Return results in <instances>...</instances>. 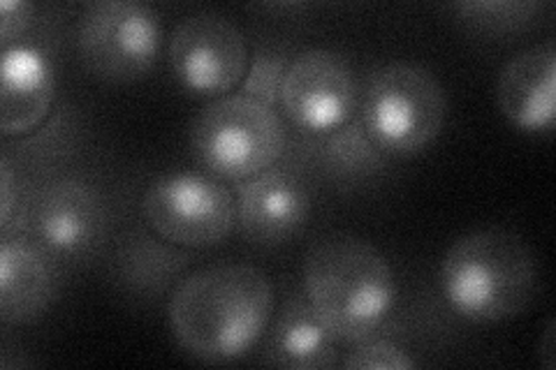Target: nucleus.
<instances>
[{"instance_id": "1", "label": "nucleus", "mask_w": 556, "mask_h": 370, "mask_svg": "<svg viewBox=\"0 0 556 370\" xmlns=\"http://www.w3.org/2000/svg\"><path fill=\"white\" fill-rule=\"evenodd\" d=\"M274 315L269 278L251 264H214L181 278L167 320L179 347L198 361L230 363L265 336Z\"/></svg>"}, {"instance_id": "2", "label": "nucleus", "mask_w": 556, "mask_h": 370, "mask_svg": "<svg viewBox=\"0 0 556 370\" xmlns=\"http://www.w3.org/2000/svg\"><path fill=\"white\" fill-rule=\"evenodd\" d=\"M304 298L339 343L355 345L386 322L396 302V278L374 243L332 234L304 259Z\"/></svg>"}, {"instance_id": "3", "label": "nucleus", "mask_w": 556, "mask_h": 370, "mask_svg": "<svg viewBox=\"0 0 556 370\" xmlns=\"http://www.w3.org/2000/svg\"><path fill=\"white\" fill-rule=\"evenodd\" d=\"M441 294L466 322L498 324L521 315L538 290L529 243L508 229H478L450 245L439 271Z\"/></svg>"}, {"instance_id": "4", "label": "nucleus", "mask_w": 556, "mask_h": 370, "mask_svg": "<svg viewBox=\"0 0 556 370\" xmlns=\"http://www.w3.org/2000/svg\"><path fill=\"white\" fill-rule=\"evenodd\" d=\"M286 142V126L276 110L243 93L204 104L190 126L193 157L220 181L239 183L271 169Z\"/></svg>"}, {"instance_id": "5", "label": "nucleus", "mask_w": 556, "mask_h": 370, "mask_svg": "<svg viewBox=\"0 0 556 370\" xmlns=\"http://www.w3.org/2000/svg\"><path fill=\"white\" fill-rule=\"evenodd\" d=\"M447 98L427 67L394 61L378 67L359 95L364 130L388 155L425 151L443 130Z\"/></svg>"}, {"instance_id": "6", "label": "nucleus", "mask_w": 556, "mask_h": 370, "mask_svg": "<svg viewBox=\"0 0 556 370\" xmlns=\"http://www.w3.org/2000/svg\"><path fill=\"white\" fill-rule=\"evenodd\" d=\"M159 14L135 0H96L79 14L77 51L84 67L102 81L144 79L161 56Z\"/></svg>"}, {"instance_id": "7", "label": "nucleus", "mask_w": 556, "mask_h": 370, "mask_svg": "<svg viewBox=\"0 0 556 370\" xmlns=\"http://www.w3.org/2000/svg\"><path fill=\"white\" fill-rule=\"evenodd\" d=\"M142 218L153 234L179 248H214L237 227V206L216 176L172 171L144 190Z\"/></svg>"}, {"instance_id": "8", "label": "nucleus", "mask_w": 556, "mask_h": 370, "mask_svg": "<svg viewBox=\"0 0 556 370\" xmlns=\"http://www.w3.org/2000/svg\"><path fill=\"white\" fill-rule=\"evenodd\" d=\"M172 75L186 93L223 98L247 77L249 44L237 24L218 12L186 16L169 35Z\"/></svg>"}, {"instance_id": "9", "label": "nucleus", "mask_w": 556, "mask_h": 370, "mask_svg": "<svg viewBox=\"0 0 556 370\" xmlns=\"http://www.w3.org/2000/svg\"><path fill=\"white\" fill-rule=\"evenodd\" d=\"M278 104L294 128L311 135L334 132L353 118L359 104L351 63L325 47L300 51L286 67Z\"/></svg>"}, {"instance_id": "10", "label": "nucleus", "mask_w": 556, "mask_h": 370, "mask_svg": "<svg viewBox=\"0 0 556 370\" xmlns=\"http://www.w3.org/2000/svg\"><path fill=\"white\" fill-rule=\"evenodd\" d=\"M108 208L100 192L81 179H56L30 192L22 237L54 257H81L104 237Z\"/></svg>"}, {"instance_id": "11", "label": "nucleus", "mask_w": 556, "mask_h": 370, "mask_svg": "<svg viewBox=\"0 0 556 370\" xmlns=\"http://www.w3.org/2000/svg\"><path fill=\"white\" fill-rule=\"evenodd\" d=\"M235 206L243 239L274 248L304 232L311 216V192L298 174L271 167L237 183Z\"/></svg>"}, {"instance_id": "12", "label": "nucleus", "mask_w": 556, "mask_h": 370, "mask_svg": "<svg viewBox=\"0 0 556 370\" xmlns=\"http://www.w3.org/2000/svg\"><path fill=\"white\" fill-rule=\"evenodd\" d=\"M496 104L529 135L552 132L556 118V49L552 42L521 49L496 77Z\"/></svg>"}, {"instance_id": "13", "label": "nucleus", "mask_w": 556, "mask_h": 370, "mask_svg": "<svg viewBox=\"0 0 556 370\" xmlns=\"http://www.w3.org/2000/svg\"><path fill=\"white\" fill-rule=\"evenodd\" d=\"M54 67L40 47L16 42L0 59V132L24 137L47 120L54 102Z\"/></svg>"}, {"instance_id": "14", "label": "nucleus", "mask_w": 556, "mask_h": 370, "mask_svg": "<svg viewBox=\"0 0 556 370\" xmlns=\"http://www.w3.org/2000/svg\"><path fill=\"white\" fill-rule=\"evenodd\" d=\"M54 255L28 237H3L0 243V320L28 324L47 312L56 296Z\"/></svg>"}, {"instance_id": "15", "label": "nucleus", "mask_w": 556, "mask_h": 370, "mask_svg": "<svg viewBox=\"0 0 556 370\" xmlns=\"http://www.w3.org/2000/svg\"><path fill=\"white\" fill-rule=\"evenodd\" d=\"M263 361L290 370H325L339 366V341L325 329L304 296H294L274 320Z\"/></svg>"}, {"instance_id": "16", "label": "nucleus", "mask_w": 556, "mask_h": 370, "mask_svg": "<svg viewBox=\"0 0 556 370\" xmlns=\"http://www.w3.org/2000/svg\"><path fill=\"white\" fill-rule=\"evenodd\" d=\"M188 261L190 257L184 248L172 245L159 234L130 232L121 239L116 248L114 273L128 292L155 296L184 273Z\"/></svg>"}, {"instance_id": "17", "label": "nucleus", "mask_w": 556, "mask_h": 370, "mask_svg": "<svg viewBox=\"0 0 556 370\" xmlns=\"http://www.w3.org/2000/svg\"><path fill=\"white\" fill-rule=\"evenodd\" d=\"M388 153L376 146L359 118H351L341 128L329 132L323 146V163L327 171L343 181L369 179L386 167Z\"/></svg>"}, {"instance_id": "18", "label": "nucleus", "mask_w": 556, "mask_h": 370, "mask_svg": "<svg viewBox=\"0 0 556 370\" xmlns=\"http://www.w3.org/2000/svg\"><path fill=\"white\" fill-rule=\"evenodd\" d=\"M541 8V3L531 0H466L452 5L468 28L490 35L521 30L535 20Z\"/></svg>"}, {"instance_id": "19", "label": "nucleus", "mask_w": 556, "mask_h": 370, "mask_svg": "<svg viewBox=\"0 0 556 370\" xmlns=\"http://www.w3.org/2000/svg\"><path fill=\"white\" fill-rule=\"evenodd\" d=\"M288 63L290 61L281 51H257L255 59L249 63L247 77L241 81V93L265 102L269 107H276L281 102V84Z\"/></svg>"}, {"instance_id": "20", "label": "nucleus", "mask_w": 556, "mask_h": 370, "mask_svg": "<svg viewBox=\"0 0 556 370\" xmlns=\"http://www.w3.org/2000/svg\"><path fill=\"white\" fill-rule=\"evenodd\" d=\"M343 368L367 370V368H382V370H406L415 368L417 363L406 355V352L394 345L392 341H374L364 339L355 343V347L348 352L341 361Z\"/></svg>"}, {"instance_id": "21", "label": "nucleus", "mask_w": 556, "mask_h": 370, "mask_svg": "<svg viewBox=\"0 0 556 370\" xmlns=\"http://www.w3.org/2000/svg\"><path fill=\"white\" fill-rule=\"evenodd\" d=\"M35 8L26 0H3L0 3V47L8 49L22 42L33 24Z\"/></svg>"}, {"instance_id": "22", "label": "nucleus", "mask_w": 556, "mask_h": 370, "mask_svg": "<svg viewBox=\"0 0 556 370\" xmlns=\"http://www.w3.org/2000/svg\"><path fill=\"white\" fill-rule=\"evenodd\" d=\"M538 357L543 359V366H545L547 370L554 368V363H556V357H554V320L547 322L545 336H543L541 343H538Z\"/></svg>"}]
</instances>
